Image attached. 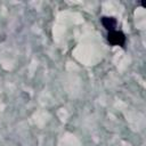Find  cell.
<instances>
[{"label": "cell", "mask_w": 146, "mask_h": 146, "mask_svg": "<svg viewBox=\"0 0 146 146\" xmlns=\"http://www.w3.org/2000/svg\"><path fill=\"white\" fill-rule=\"evenodd\" d=\"M102 23H103L104 27L107 29V30H110V31H113V29L116 26V19L114 17H107V16H105V17L102 18Z\"/></svg>", "instance_id": "7a4b0ae2"}, {"label": "cell", "mask_w": 146, "mask_h": 146, "mask_svg": "<svg viewBox=\"0 0 146 146\" xmlns=\"http://www.w3.org/2000/svg\"><path fill=\"white\" fill-rule=\"evenodd\" d=\"M107 40L111 44L114 46H123L124 41H125V36L121 31H110L108 35H107Z\"/></svg>", "instance_id": "6da1fadb"}]
</instances>
